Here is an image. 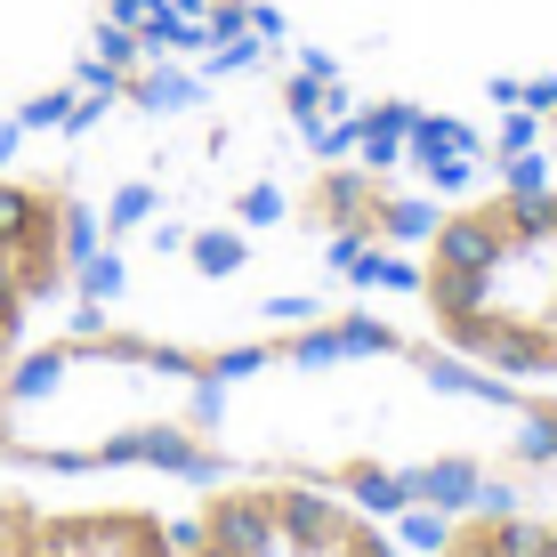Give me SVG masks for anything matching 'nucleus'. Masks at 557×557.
Listing matches in <instances>:
<instances>
[{"label": "nucleus", "mask_w": 557, "mask_h": 557, "mask_svg": "<svg viewBox=\"0 0 557 557\" xmlns=\"http://www.w3.org/2000/svg\"><path fill=\"white\" fill-rule=\"evenodd\" d=\"M412 323L469 372L557 388V178L542 162L476 178L405 251Z\"/></svg>", "instance_id": "obj_1"}, {"label": "nucleus", "mask_w": 557, "mask_h": 557, "mask_svg": "<svg viewBox=\"0 0 557 557\" xmlns=\"http://www.w3.org/2000/svg\"><path fill=\"white\" fill-rule=\"evenodd\" d=\"M178 557H405L380 509L292 469L210 476L178 517Z\"/></svg>", "instance_id": "obj_2"}, {"label": "nucleus", "mask_w": 557, "mask_h": 557, "mask_svg": "<svg viewBox=\"0 0 557 557\" xmlns=\"http://www.w3.org/2000/svg\"><path fill=\"white\" fill-rule=\"evenodd\" d=\"M89 195L57 162H0V372L89 283Z\"/></svg>", "instance_id": "obj_3"}, {"label": "nucleus", "mask_w": 557, "mask_h": 557, "mask_svg": "<svg viewBox=\"0 0 557 557\" xmlns=\"http://www.w3.org/2000/svg\"><path fill=\"white\" fill-rule=\"evenodd\" d=\"M436 202H420L388 162H315L299 178V235H315L332 259H388V251H412V235L429 226Z\"/></svg>", "instance_id": "obj_4"}, {"label": "nucleus", "mask_w": 557, "mask_h": 557, "mask_svg": "<svg viewBox=\"0 0 557 557\" xmlns=\"http://www.w3.org/2000/svg\"><path fill=\"white\" fill-rule=\"evenodd\" d=\"M0 557H178V525L146 502H41L0 476Z\"/></svg>", "instance_id": "obj_5"}, {"label": "nucleus", "mask_w": 557, "mask_h": 557, "mask_svg": "<svg viewBox=\"0 0 557 557\" xmlns=\"http://www.w3.org/2000/svg\"><path fill=\"white\" fill-rule=\"evenodd\" d=\"M436 557H557V509H453L436 525Z\"/></svg>", "instance_id": "obj_6"}, {"label": "nucleus", "mask_w": 557, "mask_h": 557, "mask_svg": "<svg viewBox=\"0 0 557 557\" xmlns=\"http://www.w3.org/2000/svg\"><path fill=\"white\" fill-rule=\"evenodd\" d=\"M525 146H533V162L557 178V82L533 98V113H525Z\"/></svg>", "instance_id": "obj_7"}]
</instances>
